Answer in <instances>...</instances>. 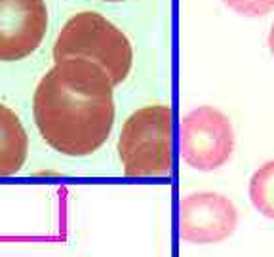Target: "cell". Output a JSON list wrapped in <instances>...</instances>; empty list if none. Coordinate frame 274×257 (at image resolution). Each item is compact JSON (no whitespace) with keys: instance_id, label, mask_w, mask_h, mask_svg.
Masks as SVG:
<instances>
[{"instance_id":"6da1fadb","label":"cell","mask_w":274,"mask_h":257,"mask_svg":"<svg viewBox=\"0 0 274 257\" xmlns=\"http://www.w3.org/2000/svg\"><path fill=\"white\" fill-rule=\"evenodd\" d=\"M113 88L107 73L92 61H55L32 96V116L42 139L65 156L94 154L114 126Z\"/></svg>"},{"instance_id":"7a4b0ae2","label":"cell","mask_w":274,"mask_h":257,"mask_svg":"<svg viewBox=\"0 0 274 257\" xmlns=\"http://www.w3.org/2000/svg\"><path fill=\"white\" fill-rule=\"evenodd\" d=\"M126 177H170L174 174V109L147 105L128 116L118 137Z\"/></svg>"},{"instance_id":"3957f363","label":"cell","mask_w":274,"mask_h":257,"mask_svg":"<svg viewBox=\"0 0 274 257\" xmlns=\"http://www.w3.org/2000/svg\"><path fill=\"white\" fill-rule=\"evenodd\" d=\"M53 59H86L107 73L114 86L122 84L133 65V50L124 32L96 12H80L61 29L53 44Z\"/></svg>"},{"instance_id":"277c9868","label":"cell","mask_w":274,"mask_h":257,"mask_svg":"<svg viewBox=\"0 0 274 257\" xmlns=\"http://www.w3.org/2000/svg\"><path fill=\"white\" fill-rule=\"evenodd\" d=\"M181 153L193 170L223 168L234 153V129L228 116L210 105L187 112L181 124Z\"/></svg>"},{"instance_id":"5b68a950","label":"cell","mask_w":274,"mask_h":257,"mask_svg":"<svg viewBox=\"0 0 274 257\" xmlns=\"http://www.w3.org/2000/svg\"><path fill=\"white\" fill-rule=\"evenodd\" d=\"M238 227V209L221 193L198 191L179 202V236L194 246L219 244Z\"/></svg>"},{"instance_id":"8992f818","label":"cell","mask_w":274,"mask_h":257,"mask_svg":"<svg viewBox=\"0 0 274 257\" xmlns=\"http://www.w3.org/2000/svg\"><path fill=\"white\" fill-rule=\"evenodd\" d=\"M48 29L44 0H0V61H19L36 50Z\"/></svg>"},{"instance_id":"52a82bcc","label":"cell","mask_w":274,"mask_h":257,"mask_svg":"<svg viewBox=\"0 0 274 257\" xmlns=\"http://www.w3.org/2000/svg\"><path fill=\"white\" fill-rule=\"evenodd\" d=\"M29 154V135L19 116L0 103V177L16 176Z\"/></svg>"},{"instance_id":"ba28073f","label":"cell","mask_w":274,"mask_h":257,"mask_svg":"<svg viewBox=\"0 0 274 257\" xmlns=\"http://www.w3.org/2000/svg\"><path fill=\"white\" fill-rule=\"evenodd\" d=\"M248 191L253 208L261 215L274 219V160L265 162L253 172Z\"/></svg>"},{"instance_id":"9c48e42d","label":"cell","mask_w":274,"mask_h":257,"mask_svg":"<svg viewBox=\"0 0 274 257\" xmlns=\"http://www.w3.org/2000/svg\"><path fill=\"white\" fill-rule=\"evenodd\" d=\"M223 2L236 14L248 17L267 16L271 10H274V0H223Z\"/></svg>"},{"instance_id":"30bf717a","label":"cell","mask_w":274,"mask_h":257,"mask_svg":"<svg viewBox=\"0 0 274 257\" xmlns=\"http://www.w3.org/2000/svg\"><path fill=\"white\" fill-rule=\"evenodd\" d=\"M269 50H271V53H273L274 57V23L271 27V32H269Z\"/></svg>"},{"instance_id":"8fae6325","label":"cell","mask_w":274,"mask_h":257,"mask_svg":"<svg viewBox=\"0 0 274 257\" xmlns=\"http://www.w3.org/2000/svg\"><path fill=\"white\" fill-rule=\"evenodd\" d=\"M109 2H118V0H109Z\"/></svg>"}]
</instances>
